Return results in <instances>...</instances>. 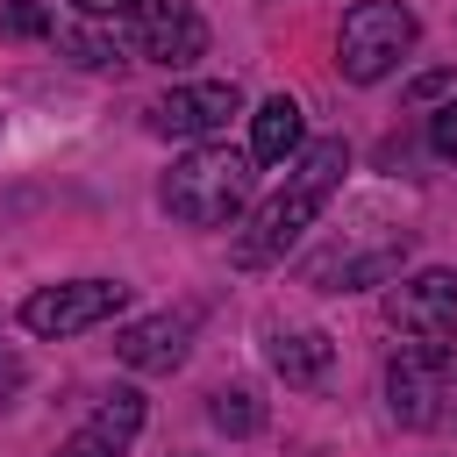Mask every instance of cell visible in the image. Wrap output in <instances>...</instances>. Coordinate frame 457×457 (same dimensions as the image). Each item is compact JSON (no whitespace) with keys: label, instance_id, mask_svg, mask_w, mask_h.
Masks as SVG:
<instances>
[{"label":"cell","instance_id":"1","mask_svg":"<svg viewBox=\"0 0 457 457\" xmlns=\"http://www.w3.org/2000/svg\"><path fill=\"white\" fill-rule=\"evenodd\" d=\"M343 171H350V150L328 136V143H314V150H300L293 164H286V186L250 214V228L236 236V264L243 271H257V264H278L307 228H314V214L328 207V193L343 186Z\"/></svg>","mask_w":457,"mask_h":457},{"label":"cell","instance_id":"2","mask_svg":"<svg viewBox=\"0 0 457 457\" xmlns=\"http://www.w3.org/2000/svg\"><path fill=\"white\" fill-rule=\"evenodd\" d=\"M250 164H257V157H243V150H228V143H200V150H186V157L171 164L164 207H171L179 221H193V228H221V221H236V214L250 207V186H257Z\"/></svg>","mask_w":457,"mask_h":457},{"label":"cell","instance_id":"3","mask_svg":"<svg viewBox=\"0 0 457 457\" xmlns=\"http://www.w3.org/2000/svg\"><path fill=\"white\" fill-rule=\"evenodd\" d=\"M414 36H421L414 7H400V0H357L343 14V29H336V64H343L350 86H371V79H386L414 50Z\"/></svg>","mask_w":457,"mask_h":457},{"label":"cell","instance_id":"4","mask_svg":"<svg viewBox=\"0 0 457 457\" xmlns=\"http://www.w3.org/2000/svg\"><path fill=\"white\" fill-rule=\"evenodd\" d=\"M129 307V286L121 278H64V286H36L21 300V328L29 336H86L100 321H114Z\"/></svg>","mask_w":457,"mask_h":457},{"label":"cell","instance_id":"5","mask_svg":"<svg viewBox=\"0 0 457 457\" xmlns=\"http://www.w3.org/2000/svg\"><path fill=\"white\" fill-rule=\"evenodd\" d=\"M450 393H457V350H443V343H400V357L386 364V407H393V421L400 428H428Z\"/></svg>","mask_w":457,"mask_h":457},{"label":"cell","instance_id":"6","mask_svg":"<svg viewBox=\"0 0 457 457\" xmlns=\"http://www.w3.org/2000/svg\"><path fill=\"white\" fill-rule=\"evenodd\" d=\"M386 321L407 343H443L457 350V271H414L386 293Z\"/></svg>","mask_w":457,"mask_h":457},{"label":"cell","instance_id":"7","mask_svg":"<svg viewBox=\"0 0 457 457\" xmlns=\"http://www.w3.org/2000/svg\"><path fill=\"white\" fill-rule=\"evenodd\" d=\"M136 50L164 71H186L193 57H207V21L193 0H143L136 7Z\"/></svg>","mask_w":457,"mask_h":457},{"label":"cell","instance_id":"8","mask_svg":"<svg viewBox=\"0 0 457 457\" xmlns=\"http://www.w3.org/2000/svg\"><path fill=\"white\" fill-rule=\"evenodd\" d=\"M228 114H243V93H236L228 79H200V86H171V93L150 107V129H157V136L207 143L214 129H228Z\"/></svg>","mask_w":457,"mask_h":457},{"label":"cell","instance_id":"9","mask_svg":"<svg viewBox=\"0 0 457 457\" xmlns=\"http://www.w3.org/2000/svg\"><path fill=\"white\" fill-rule=\"evenodd\" d=\"M193 328H200V314H193V307L143 314V321H129V328L114 336V357H121L129 371H179V364H186V350H193Z\"/></svg>","mask_w":457,"mask_h":457},{"label":"cell","instance_id":"10","mask_svg":"<svg viewBox=\"0 0 457 457\" xmlns=\"http://www.w3.org/2000/svg\"><path fill=\"white\" fill-rule=\"evenodd\" d=\"M136 436H143V393H136V386H114V393L86 414V428H71V443H64L57 457H129Z\"/></svg>","mask_w":457,"mask_h":457},{"label":"cell","instance_id":"11","mask_svg":"<svg viewBox=\"0 0 457 457\" xmlns=\"http://www.w3.org/2000/svg\"><path fill=\"white\" fill-rule=\"evenodd\" d=\"M264 357H271V371H278L286 386H321L336 343H328L321 328H271V336H264Z\"/></svg>","mask_w":457,"mask_h":457},{"label":"cell","instance_id":"12","mask_svg":"<svg viewBox=\"0 0 457 457\" xmlns=\"http://www.w3.org/2000/svg\"><path fill=\"white\" fill-rule=\"evenodd\" d=\"M300 150V100L293 93H271L257 114H250V157L257 164H286Z\"/></svg>","mask_w":457,"mask_h":457},{"label":"cell","instance_id":"13","mask_svg":"<svg viewBox=\"0 0 457 457\" xmlns=\"http://www.w3.org/2000/svg\"><path fill=\"white\" fill-rule=\"evenodd\" d=\"M207 414H214V428H228V436H250V428H257V421H264V407H257V400H250V393H243V386H221V393H214V407H207Z\"/></svg>","mask_w":457,"mask_h":457},{"label":"cell","instance_id":"14","mask_svg":"<svg viewBox=\"0 0 457 457\" xmlns=\"http://www.w3.org/2000/svg\"><path fill=\"white\" fill-rule=\"evenodd\" d=\"M428 143H436V157L457 164V100H443V107L428 114Z\"/></svg>","mask_w":457,"mask_h":457},{"label":"cell","instance_id":"15","mask_svg":"<svg viewBox=\"0 0 457 457\" xmlns=\"http://www.w3.org/2000/svg\"><path fill=\"white\" fill-rule=\"evenodd\" d=\"M79 14H93V21H121V14H136L143 0H71Z\"/></svg>","mask_w":457,"mask_h":457},{"label":"cell","instance_id":"16","mask_svg":"<svg viewBox=\"0 0 457 457\" xmlns=\"http://www.w3.org/2000/svg\"><path fill=\"white\" fill-rule=\"evenodd\" d=\"M21 378H29V371H21V357H14V350H0V407L21 393Z\"/></svg>","mask_w":457,"mask_h":457}]
</instances>
